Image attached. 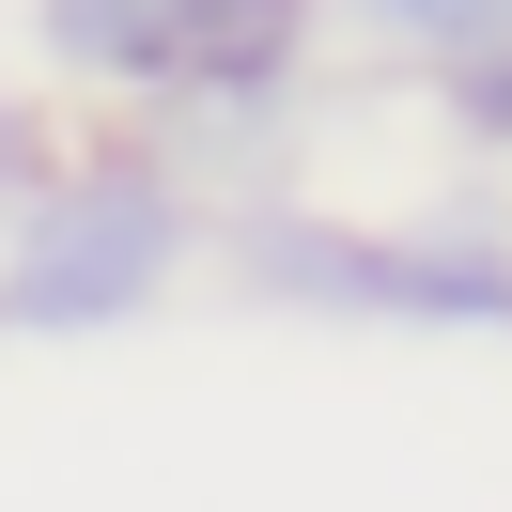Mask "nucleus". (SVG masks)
<instances>
[{
    "instance_id": "1",
    "label": "nucleus",
    "mask_w": 512,
    "mask_h": 512,
    "mask_svg": "<svg viewBox=\"0 0 512 512\" xmlns=\"http://www.w3.org/2000/svg\"><path fill=\"white\" fill-rule=\"evenodd\" d=\"M32 78L125 109L202 202H264L295 94L326 63V0H32Z\"/></svg>"
},
{
    "instance_id": "2",
    "label": "nucleus",
    "mask_w": 512,
    "mask_h": 512,
    "mask_svg": "<svg viewBox=\"0 0 512 512\" xmlns=\"http://www.w3.org/2000/svg\"><path fill=\"white\" fill-rule=\"evenodd\" d=\"M218 249V202L140 125H63L47 171L0 202V342H109L171 311Z\"/></svg>"
},
{
    "instance_id": "3",
    "label": "nucleus",
    "mask_w": 512,
    "mask_h": 512,
    "mask_svg": "<svg viewBox=\"0 0 512 512\" xmlns=\"http://www.w3.org/2000/svg\"><path fill=\"white\" fill-rule=\"evenodd\" d=\"M218 264L233 295L311 326H419V342H512V202L450 187L404 218H342V202H218Z\"/></svg>"
},
{
    "instance_id": "4",
    "label": "nucleus",
    "mask_w": 512,
    "mask_h": 512,
    "mask_svg": "<svg viewBox=\"0 0 512 512\" xmlns=\"http://www.w3.org/2000/svg\"><path fill=\"white\" fill-rule=\"evenodd\" d=\"M326 32L373 47V63H404V78H450L481 47H512V0H326Z\"/></svg>"
},
{
    "instance_id": "5",
    "label": "nucleus",
    "mask_w": 512,
    "mask_h": 512,
    "mask_svg": "<svg viewBox=\"0 0 512 512\" xmlns=\"http://www.w3.org/2000/svg\"><path fill=\"white\" fill-rule=\"evenodd\" d=\"M435 125H450V156H466V171H512V47H481V63L435 78Z\"/></svg>"
},
{
    "instance_id": "6",
    "label": "nucleus",
    "mask_w": 512,
    "mask_h": 512,
    "mask_svg": "<svg viewBox=\"0 0 512 512\" xmlns=\"http://www.w3.org/2000/svg\"><path fill=\"white\" fill-rule=\"evenodd\" d=\"M47 140H63V109H47V94H0V202L47 171Z\"/></svg>"
}]
</instances>
